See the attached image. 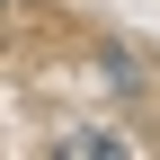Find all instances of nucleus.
Instances as JSON below:
<instances>
[{
  "label": "nucleus",
  "mask_w": 160,
  "mask_h": 160,
  "mask_svg": "<svg viewBox=\"0 0 160 160\" xmlns=\"http://www.w3.org/2000/svg\"><path fill=\"white\" fill-rule=\"evenodd\" d=\"M125 142H116V133H62V160H116Z\"/></svg>",
  "instance_id": "obj_1"
}]
</instances>
